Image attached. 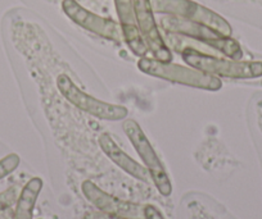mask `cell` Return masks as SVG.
I'll return each instance as SVG.
<instances>
[{"instance_id":"5b68a950","label":"cell","mask_w":262,"mask_h":219,"mask_svg":"<svg viewBox=\"0 0 262 219\" xmlns=\"http://www.w3.org/2000/svg\"><path fill=\"white\" fill-rule=\"evenodd\" d=\"M122 128L131 145L134 146L138 155L145 164V168L150 175V180L155 183L158 192L163 196H170L172 193V183L170 177L139 123L134 119H126L122 123Z\"/></svg>"},{"instance_id":"4fadbf2b","label":"cell","mask_w":262,"mask_h":219,"mask_svg":"<svg viewBox=\"0 0 262 219\" xmlns=\"http://www.w3.org/2000/svg\"><path fill=\"white\" fill-rule=\"evenodd\" d=\"M19 163H21V159L17 154H9L3 159H0V180H3L12 172H14L18 168Z\"/></svg>"},{"instance_id":"7c38bea8","label":"cell","mask_w":262,"mask_h":219,"mask_svg":"<svg viewBox=\"0 0 262 219\" xmlns=\"http://www.w3.org/2000/svg\"><path fill=\"white\" fill-rule=\"evenodd\" d=\"M42 190V180L34 177L24 186L16 201L13 219H34V209Z\"/></svg>"},{"instance_id":"2e32d148","label":"cell","mask_w":262,"mask_h":219,"mask_svg":"<svg viewBox=\"0 0 262 219\" xmlns=\"http://www.w3.org/2000/svg\"><path fill=\"white\" fill-rule=\"evenodd\" d=\"M84 219H128V218H123V216H118V215H112V214L102 213V211H95V213H88L86 215H85Z\"/></svg>"},{"instance_id":"7a4b0ae2","label":"cell","mask_w":262,"mask_h":219,"mask_svg":"<svg viewBox=\"0 0 262 219\" xmlns=\"http://www.w3.org/2000/svg\"><path fill=\"white\" fill-rule=\"evenodd\" d=\"M161 26L166 32L183 35V36L203 42L207 46L223 53L229 59L241 60L243 58V50L236 40H234L231 36H224L216 30L203 23L168 16L161 19Z\"/></svg>"},{"instance_id":"9c48e42d","label":"cell","mask_w":262,"mask_h":219,"mask_svg":"<svg viewBox=\"0 0 262 219\" xmlns=\"http://www.w3.org/2000/svg\"><path fill=\"white\" fill-rule=\"evenodd\" d=\"M81 191L86 200L102 213L128 219H145L144 206L110 195L92 181H84L81 185Z\"/></svg>"},{"instance_id":"277c9868","label":"cell","mask_w":262,"mask_h":219,"mask_svg":"<svg viewBox=\"0 0 262 219\" xmlns=\"http://www.w3.org/2000/svg\"><path fill=\"white\" fill-rule=\"evenodd\" d=\"M155 13L179 17L203 23L224 36H231L233 29L224 17L193 0H150Z\"/></svg>"},{"instance_id":"6da1fadb","label":"cell","mask_w":262,"mask_h":219,"mask_svg":"<svg viewBox=\"0 0 262 219\" xmlns=\"http://www.w3.org/2000/svg\"><path fill=\"white\" fill-rule=\"evenodd\" d=\"M138 68L150 77L165 80L173 84L185 85L189 87H195V89L219 91L223 87V81L219 77L211 76L191 67L175 64L172 62L165 63L155 58L143 57L138 62Z\"/></svg>"},{"instance_id":"8992f818","label":"cell","mask_w":262,"mask_h":219,"mask_svg":"<svg viewBox=\"0 0 262 219\" xmlns=\"http://www.w3.org/2000/svg\"><path fill=\"white\" fill-rule=\"evenodd\" d=\"M57 86L62 96L67 102L93 117L104 120H121L127 117V108L123 105L102 102V100L86 94L64 73L58 76Z\"/></svg>"},{"instance_id":"3957f363","label":"cell","mask_w":262,"mask_h":219,"mask_svg":"<svg viewBox=\"0 0 262 219\" xmlns=\"http://www.w3.org/2000/svg\"><path fill=\"white\" fill-rule=\"evenodd\" d=\"M181 58L191 68L207 73L211 76L239 80L262 77V62L224 59V58H217L215 55L205 54V53H201L191 47H186L181 53Z\"/></svg>"},{"instance_id":"5bb4252c","label":"cell","mask_w":262,"mask_h":219,"mask_svg":"<svg viewBox=\"0 0 262 219\" xmlns=\"http://www.w3.org/2000/svg\"><path fill=\"white\" fill-rule=\"evenodd\" d=\"M17 198H18V193H17L16 187H11L0 192V213L12 208V205L16 204Z\"/></svg>"},{"instance_id":"9a60e30c","label":"cell","mask_w":262,"mask_h":219,"mask_svg":"<svg viewBox=\"0 0 262 219\" xmlns=\"http://www.w3.org/2000/svg\"><path fill=\"white\" fill-rule=\"evenodd\" d=\"M144 216L145 219H165L160 209L157 206L152 205V204L144 205Z\"/></svg>"},{"instance_id":"52a82bcc","label":"cell","mask_w":262,"mask_h":219,"mask_svg":"<svg viewBox=\"0 0 262 219\" xmlns=\"http://www.w3.org/2000/svg\"><path fill=\"white\" fill-rule=\"evenodd\" d=\"M133 2H134L138 29L148 46V50L152 53L153 58L160 62H172V53L165 44V40L158 30L150 0H133Z\"/></svg>"},{"instance_id":"ba28073f","label":"cell","mask_w":262,"mask_h":219,"mask_svg":"<svg viewBox=\"0 0 262 219\" xmlns=\"http://www.w3.org/2000/svg\"><path fill=\"white\" fill-rule=\"evenodd\" d=\"M62 11L71 19L72 22L93 34L102 36L104 39L120 42L122 37L120 25L116 23L113 19L100 17L93 12L88 11L82 6H80L76 0H63Z\"/></svg>"},{"instance_id":"e0dca14e","label":"cell","mask_w":262,"mask_h":219,"mask_svg":"<svg viewBox=\"0 0 262 219\" xmlns=\"http://www.w3.org/2000/svg\"><path fill=\"white\" fill-rule=\"evenodd\" d=\"M0 219H13V209L9 208L0 213Z\"/></svg>"},{"instance_id":"8fae6325","label":"cell","mask_w":262,"mask_h":219,"mask_svg":"<svg viewBox=\"0 0 262 219\" xmlns=\"http://www.w3.org/2000/svg\"><path fill=\"white\" fill-rule=\"evenodd\" d=\"M99 142L100 149L103 150L105 155L115 163L117 167H120L121 169L125 171L128 176L137 178V180L142 181V182H149L150 181V175L148 172V169L145 167H142V164L134 160L131 157H128L120 146L116 143V141L113 140L112 136L110 133H102L99 136Z\"/></svg>"},{"instance_id":"30bf717a","label":"cell","mask_w":262,"mask_h":219,"mask_svg":"<svg viewBox=\"0 0 262 219\" xmlns=\"http://www.w3.org/2000/svg\"><path fill=\"white\" fill-rule=\"evenodd\" d=\"M115 6L126 45L137 57H145L149 50L138 29L134 2L133 0H115Z\"/></svg>"}]
</instances>
